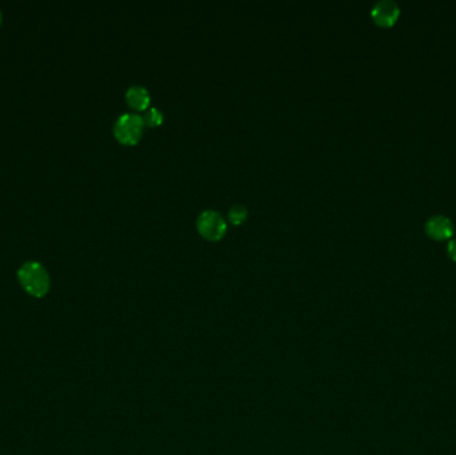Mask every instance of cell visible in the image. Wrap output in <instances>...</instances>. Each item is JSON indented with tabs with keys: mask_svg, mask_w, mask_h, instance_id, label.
<instances>
[{
	"mask_svg": "<svg viewBox=\"0 0 456 455\" xmlns=\"http://www.w3.org/2000/svg\"><path fill=\"white\" fill-rule=\"evenodd\" d=\"M20 285L23 288L34 295V297H43L47 294L50 288V277L44 266L35 261L26 262L18 271Z\"/></svg>",
	"mask_w": 456,
	"mask_h": 455,
	"instance_id": "obj_1",
	"label": "cell"
},
{
	"mask_svg": "<svg viewBox=\"0 0 456 455\" xmlns=\"http://www.w3.org/2000/svg\"><path fill=\"white\" fill-rule=\"evenodd\" d=\"M144 122L140 115L124 113L120 115L114 124L116 139L124 145H135L143 135Z\"/></svg>",
	"mask_w": 456,
	"mask_h": 455,
	"instance_id": "obj_2",
	"label": "cell"
},
{
	"mask_svg": "<svg viewBox=\"0 0 456 455\" xmlns=\"http://www.w3.org/2000/svg\"><path fill=\"white\" fill-rule=\"evenodd\" d=\"M196 228L205 238L216 241L225 235L227 230V222L219 211L205 210L199 214L196 219Z\"/></svg>",
	"mask_w": 456,
	"mask_h": 455,
	"instance_id": "obj_3",
	"label": "cell"
},
{
	"mask_svg": "<svg viewBox=\"0 0 456 455\" xmlns=\"http://www.w3.org/2000/svg\"><path fill=\"white\" fill-rule=\"evenodd\" d=\"M371 15L380 26H392L399 18V6L395 0H378L371 10Z\"/></svg>",
	"mask_w": 456,
	"mask_h": 455,
	"instance_id": "obj_4",
	"label": "cell"
},
{
	"mask_svg": "<svg viewBox=\"0 0 456 455\" xmlns=\"http://www.w3.org/2000/svg\"><path fill=\"white\" fill-rule=\"evenodd\" d=\"M424 228L427 231V234L434 238V239H447L451 238L454 234V223L453 221L441 214H437L433 215L427 219Z\"/></svg>",
	"mask_w": 456,
	"mask_h": 455,
	"instance_id": "obj_5",
	"label": "cell"
},
{
	"mask_svg": "<svg viewBox=\"0 0 456 455\" xmlns=\"http://www.w3.org/2000/svg\"><path fill=\"white\" fill-rule=\"evenodd\" d=\"M126 99L127 103L136 110H147L151 100L149 90L139 84L129 87V90L126 91Z\"/></svg>",
	"mask_w": 456,
	"mask_h": 455,
	"instance_id": "obj_6",
	"label": "cell"
},
{
	"mask_svg": "<svg viewBox=\"0 0 456 455\" xmlns=\"http://www.w3.org/2000/svg\"><path fill=\"white\" fill-rule=\"evenodd\" d=\"M248 210L245 205L242 203H236L234 206H231L228 210V218L231 221V223L234 225H240L242 222L246 221L247 218Z\"/></svg>",
	"mask_w": 456,
	"mask_h": 455,
	"instance_id": "obj_7",
	"label": "cell"
},
{
	"mask_svg": "<svg viewBox=\"0 0 456 455\" xmlns=\"http://www.w3.org/2000/svg\"><path fill=\"white\" fill-rule=\"evenodd\" d=\"M142 119L144 122V126L155 127L163 122V113L156 107H150L142 115Z\"/></svg>",
	"mask_w": 456,
	"mask_h": 455,
	"instance_id": "obj_8",
	"label": "cell"
},
{
	"mask_svg": "<svg viewBox=\"0 0 456 455\" xmlns=\"http://www.w3.org/2000/svg\"><path fill=\"white\" fill-rule=\"evenodd\" d=\"M447 252H448V255H450L454 261H456V238H454V239H450V242H448V245H447Z\"/></svg>",
	"mask_w": 456,
	"mask_h": 455,
	"instance_id": "obj_9",
	"label": "cell"
},
{
	"mask_svg": "<svg viewBox=\"0 0 456 455\" xmlns=\"http://www.w3.org/2000/svg\"><path fill=\"white\" fill-rule=\"evenodd\" d=\"M0 21H1V12H0Z\"/></svg>",
	"mask_w": 456,
	"mask_h": 455,
	"instance_id": "obj_10",
	"label": "cell"
}]
</instances>
